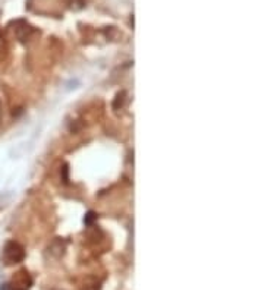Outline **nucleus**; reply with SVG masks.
<instances>
[{"instance_id":"f257e3e1","label":"nucleus","mask_w":264,"mask_h":290,"mask_svg":"<svg viewBox=\"0 0 264 290\" xmlns=\"http://www.w3.org/2000/svg\"><path fill=\"white\" fill-rule=\"evenodd\" d=\"M25 257L23 248L16 242H8L5 249H3V259L8 265L11 264H18L21 262Z\"/></svg>"},{"instance_id":"f03ea898","label":"nucleus","mask_w":264,"mask_h":290,"mask_svg":"<svg viewBox=\"0 0 264 290\" xmlns=\"http://www.w3.org/2000/svg\"><path fill=\"white\" fill-rule=\"evenodd\" d=\"M0 120H2V103H0Z\"/></svg>"}]
</instances>
